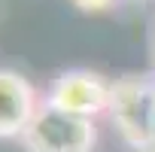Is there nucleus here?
I'll return each mask as SVG.
<instances>
[{"mask_svg":"<svg viewBox=\"0 0 155 152\" xmlns=\"http://www.w3.org/2000/svg\"><path fill=\"white\" fill-rule=\"evenodd\" d=\"M110 119L119 128V134L134 146L146 149L155 146L152 119H155V79L152 76H122L113 82V101H110Z\"/></svg>","mask_w":155,"mask_h":152,"instance_id":"f257e3e1","label":"nucleus"},{"mask_svg":"<svg viewBox=\"0 0 155 152\" xmlns=\"http://www.w3.org/2000/svg\"><path fill=\"white\" fill-rule=\"evenodd\" d=\"M97 143V128L91 119H79L43 104L21 134L25 152H91Z\"/></svg>","mask_w":155,"mask_h":152,"instance_id":"f03ea898","label":"nucleus"},{"mask_svg":"<svg viewBox=\"0 0 155 152\" xmlns=\"http://www.w3.org/2000/svg\"><path fill=\"white\" fill-rule=\"evenodd\" d=\"M110 101H113V79H107L104 73L76 67V70H64L49 85L43 104L94 122V116L110 110Z\"/></svg>","mask_w":155,"mask_h":152,"instance_id":"7ed1b4c3","label":"nucleus"},{"mask_svg":"<svg viewBox=\"0 0 155 152\" xmlns=\"http://www.w3.org/2000/svg\"><path fill=\"white\" fill-rule=\"evenodd\" d=\"M40 107L43 104L37 97V88L25 76L0 67V140H21Z\"/></svg>","mask_w":155,"mask_h":152,"instance_id":"20e7f679","label":"nucleus"},{"mask_svg":"<svg viewBox=\"0 0 155 152\" xmlns=\"http://www.w3.org/2000/svg\"><path fill=\"white\" fill-rule=\"evenodd\" d=\"M79 9H85V12H101V9H110L116 0H73Z\"/></svg>","mask_w":155,"mask_h":152,"instance_id":"39448f33","label":"nucleus"},{"mask_svg":"<svg viewBox=\"0 0 155 152\" xmlns=\"http://www.w3.org/2000/svg\"><path fill=\"white\" fill-rule=\"evenodd\" d=\"M134 152H155V146H146V149H134Z\"/></svg>","mask_w":155,"mask_h":152,"instance_id":"423d86ee","label":"nucleus"},{"mask_svg":"<svg viewBox=\"0 0 155 152\" xmlns=\"http://www.w3.org/2000/svg\"><path fill=\"white\" fill-rule=\"evenodd\" d=\"M152 134H155V119H152Z\"/></svg>","mask_w":155,"mask_h":152,"instance_id":"0eeeda50","label":"nucleus"}]
</instances>
